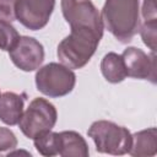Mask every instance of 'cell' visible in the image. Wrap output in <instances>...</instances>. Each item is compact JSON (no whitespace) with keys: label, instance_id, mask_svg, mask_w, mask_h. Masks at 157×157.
<instances>
[{"label":"cell","instance_id":"obj_1","mask_svg":"<svg viewBox=\"0 0 157 157\" xmlns=\"http://www.w3.org/2000/svg\"><path fill=\"white\" fill-rule=\"evenodd\" d=\"M139 0H105L102 21L105 28L120 42L129 43L137 34L141 20Z\"/></svg>","mask_w":157,"mask_h":157},{"label":"cell","instance_id":"obj_2","mask_svg":"<svg viewBox=\"0 0 157 157\" xmlns=\"http://www.w3.org/2000/svg\"><path fill=\"white\" fill-rule=\"evenodd\" d=\"M101 39L102 36L93 31L71 29L58 45V58L69 69H81L96 53Z\"/></svg>","mask_w":157,"mask_h":157},{"label":"cell","instance_id":"obj_3","mask_svg":"<svg viewBox=\"0 0 157 157\" xmlns=\"http://www.w3.org/2000/svg\"><path fill=\"white\" fill-rule=\"evenodd\" d=\"M87 135L93 140L96 150L99 153L114 156L129 153L132 142V137L128 128L108 120H98L92 123L87 130Z\"/></svg>","mask_w":157,"mask_h":157},{"label":"cell","instance_id":"obj_4","mask_svg":"<svg viewBox=\"0 0 157 157\" xmlns=\"http://www.w3.org/2000/svg\"><path fill=\"white\" fill-rule=\"evenodd\" d=\"M75 83V72L64 64L49 63L39 67L36 74L37 90L50 98L69 94L74 90Z\"/></svg>","mask_w":157,"mask_h":157},{"label":"cell","instance_id":"obj_5","mask_svg":"<svg viewBox=\"0 0 157 157\" xmlns=\"http://www.w3.org/2000/svg\"><path fill=\"white\" fill-rule=\"evenodd\" d=\"M56 119L58 113L54 104L45 98L38 97L29 103L18 121V126L26 137L33 140L36 136L52 130Z\"/></svg>","mask_w":157,"mask_h":157},{"label":"cell","instance_id":"obj_6","mask_svg":"<svg viewBox=\"0 0 157 157\" xmlns=\"http://www.w3.org/2000/svg\"><path fill=\"white\" fill-rule=\"evenodd\" d=\"M61 12L71 29H90L103 36L101 12L91 0H61Z\"/></svg>","mask_w":157,"mask_h":157},{"label":"cell","instance_id":"obj_7","mask_svg":"<svg viewBox=\"0 0 157 157\" xmlns=\"http://www.w3.org/2000/svg\"><path fill=\"white\" fill-rule=\"evenodd\" d=\"M54 6L55 0H18L16 20L31 31L42 29L49 22Z\"/></svg>","mask_w":157,"mask_h":157},{"label":"cell","instance_id":"obj_8","mask_svg":"<svg viewBox=\"0 0 157 157\" xmlns=\"http://www.w3.org/2000/svg\"><path fill=\"white\" fill-rule=\"evenodd\" d=\"M11 61L22 71H34L39 69L44 60L43 45L32 37H20L13 48L9 52Z\"/></svg>","mask_w":157,"mask_h":157},{"label":"cell","instance_id":"obj_9","mask_svg":"<svg viewBox=\"0 0 157 157\" xmlns=\"http://www.w3.org/2000/svg\"><path fill=\"white\" fill-rule=\"evenodd\" d=\"M123 60L126 67V74L130 77L140 80H150L156 83V55L146 54L136 47H128L123 54Z\"/></svg>","mask_w":157,"mask_h":157},{"label":"cell","instance_id":"obj_10","mask_svg":"<svg viewBox=\"0 0 157 157\" xmlns=\"http://www.w3.org/2000/svg\"><path fill=\"white\" fill-rule=\"evenodd\" d=\"M23 114V98L15 92H5L0 96V120L6 125L18 124Z\"/></svg>","mask_w":157,"mask_h":157},{"label":"cell","instance_id":"obj_11","mask_svg":"<svg viewBox=\"0 0 157 157\" xmlns=\"http://www.w3.org/2000/svg\"><path fill=\"white\" fill-rule=\"evenodd\" d=\"M132 142L129 153L134 157H151L157 153V130L150 128L131 135Z\"/></svg>","mask_w":157,"mask_h":157},{"label":"cell","instance_id":"obj_12","mask_svg":"<svg viewBox=\"0 0 157 157\" xmlns=\"http://www.w3.org/2000/svg\"><path fill=\"white\" fill-rule=\"evenodd\" d=\"M59 156L63 157H87L90 155L86 140L76 131H61Z\"/></svg>","mask_w":157,"mask_h":157},{"label":"cell","instance_id":"obj_13","mask_svg":"<svg viewBox=\"0 0 157 157\" xmlns=\"http://www.w3.org/2000/svg\"><path fill=\"white\" fill-rule=\"evenodd\" d=\"M101 71L104 78L110 83H119L128 76L123 56L117 53H108L101 61Z\"/></svg>","mask_w":157,"mask_h":157},{"label":"cell","instance_id":"obj_14","mask_svg":"<svg viewBox=\"0 0 157 157\" xmlns=\"http://www.w3.org/2000/svg\"><path fill=\"white\" fill-rule=\"evenodd\" d=\"M36 150L45 157L58 156L60 151V135L59 132L45 131L33 139Z\"/></svg>","mask_w":157,"mask_h":157},{"label":"cell","instance_id":"obj_15","mask_svg":"<svg viewBox=\"0 0 157 157\" xmlns=\"http://www.w3.org/2000/svg\"><path fill=\"white\" fill-rule=\"evenodd\" d=\"M20 38L18 32L11 22L0 20V49L10 52Z\"/></svg>","mask_w":157,"mask_h":157},{"label":"cell","instance_id":"obj_16","mask_svg":"<svg viewBox=\"0 0 157 157\" xmlns=\"http://www.w3.org/2000/svg\"><path fill=\"white\" fill-rule=\"evenodd\" d=\"M140 33L144 43L152 50H156V31H157V20L145 21L142 26H140Z\"/></svg>","mask_w":157,"mask_h":157},{"label":"cell","instance_id":"obj_17","mask_svg":"<svg viewBox=\"0 0 157 157\" xmlns=\"http://www.w3.org/2000/svg\"><path fill=\"white\" fill-rule=\"evenodd\" d=\"M16 146H17L16 135L10 129L0 126V155H2L6 151H11L16 148Z\"/></svg>","mask_w":157,"mask_h":157},{"label":"cell","instance_id":"obj_18","mask_svg":"<svg viewBox=\"0 0 157 157\" xmlns=\"http://www.w3.org/2000/svg\"><path fill=\"white\" fill-rule=\"evenodd\" d=\"M18 0H0V20L12 22L16 20V4Z\"/></svg>","mask_w":157,"mask_h":157},{"label":"cell","instance_id":"obj_19","mask_svg":"<svg viewBox=\"0 0 157 157\" xmlns=\"http://www.w3.org/2000/svg\"><path fill=\"white\" fill-rule=\"evenodd\" d=\"M142 16H144L145 21L157 20V17H156V2H155V0H144Z\"/></svg>","mask_w":157,"mask_h":157},{"label":"cell","instance_id":"obj_20","mask_svg":"<svg viewBox=\"0 0 157 157\" xmlns=\"http://www.w3.org/2000/svg\"><path fill=\"white\" fill-rule=\"evenodd\" d=\"M0 96H1V94H0Z\"/></svg>","mask_w":157,"mask_h":157}]
</instances>
